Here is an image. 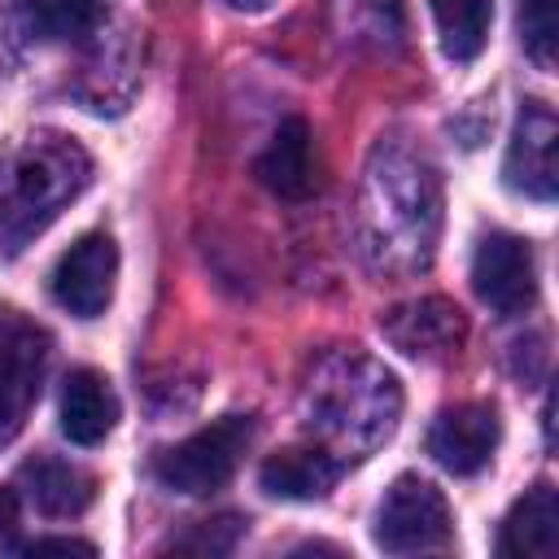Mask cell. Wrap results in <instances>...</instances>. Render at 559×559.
I'll use <instances>...</instances> for the list:
<instances>
[{
	"mask_svg": "<svg viewBox=\"0 0 559 559\" xmlns=\"http://www.w3.org/2000/svg\"><path fill=\"white\" fill-rule=\"evenodd\" d=\"M92 179L87 153L52 131L26 135L0 162V240L22 249L35 231H44Z\"/></svg>",
	"mask_w": 559,
	"mask_h": 559,
	"instance_id": "cell-1",
	"label": "cell"
},
{
	"mask_svg": "<svg viewBox=\"0 0 559 559\" xmlns=\"http://www.w3.org/2000/svg\"><path fill=\"white\" fill-rule=\"evenodd\" d=\"M397 406H402L397 380L367 358H336L306 389L310 424L349 450H367L384 441L397 424Z\"/></svg>",
	"mask_w": 559,
	"mask_h": 559,
	"instance_id": "cell-2",
	"label": "cell"
},
{
	"mask_svg": "<svg viewBox=\"0 0 559 559\" xmlns=\"http://www.w3.org/2000/svg\"><path fill=\"white\" fill-rule=\"evenodd\" d=\"M253 441V419L249 415H223L214 419L210 428L183 437L179 445L162 450L157 463H153V476L175 489V493H214L231 480V472L240 467L245 450Z\"/></svg>",
	"mask_w": 559,
	"mask_h": 559,
	"instance_id": "cell-3",
	"label": "cell"
},
{
	"mask_svg": "<svg viewBox=\"0 0 559 559\" xmlns=\"http://www.w3.org/2000/svg\"><path fill=\"white\" fill-rule=\"evenodd\" d=\"M454 533L445 493L424 476H397L376 511V546L389 555L441 550Z\"/></svg>",
	"mask_w": 559,
	"mask_h": 559,
	"instance_id": "cell-4",
	"label": "cell"
},
{
	"mask_svg": "<svg viewBox=\"0 0 559 559\" xmlns=\"http://www.w3.org/2000/svg\"><path fill=\"white\" fill-rule=\"evenodd\" d=\"M52 341L39 323L22 319L17 310L0 314V445L13 441L39 402V384L48 371Z\"/></svg>",
	"mask_w": 559,
	"mask_h": 559,
	"instance_id": "cell-5",
	"label": "cell"
},
{
	"mask_svg": "<svg viewBox=\"0 0 559 559\" xmlns=\"http://www.w3.org/2000/svg\"><path fill=\"white\" fill-rule=\"evenodd\" d=\"M472 288L498 314H524L537 297L533 245L511 231H489L472 253Z\"/></svg>",
	"mask_w": 559,
	"mask_h": 559,
	"instance_id": "cell-6",
	"label": "cell"
},
{
	"mask_svg": "<svg viewBox=\"0 0 559 559\" xmlns=\"http://www.w3.org/2000/svg\"><path fill=\"white\" fill-rule=\"evenodd\" d=\"M114 280H118V245L105 231H87L79 236L52 266V297L61 310H70L74 319H96L105 314L109 297H114Z\"/></svg>",
	"mask_w": 559,
	"mask_h": 559,
	"instance_id": "cell-7",
	"label": "cell"
},
{
	"mask_svg": "<svg viewBox=\"0 0 559 559\" xmlns=\"http://www.w3.org/2000/svg\"><path fill=\"white\" fill-rule=\"evenodd\" d=\"M555 144H559V127L550 105L528 100L515 118L507 157H502V183L528 201H555Z\"/></svg>",
	"mask_w": 559,
	"mask_h": 559,
	"instance_id": "cell-8",
	"label": "cell"
},
{
	"mask_svg": "<svg viewBox=\"0 0 559 559\" xmlns=\"http://www.w3.org/2000/svg\"><path fill=\"white\" fill-rule=\"evenodd\" d=\"M498 437H502V424H498V411L493 406H485V402H459V406H445L432 419V428H428V454L450 476H476L493 459Z\"/></svg>",
	"mask_w": 559,
	"mask_h": 559,
	"instance_id": "cell-9",
	"label": "cell"
},
{
	"mask_svg": "<svg viewBox=\"0 0 559 559\" xmlns=\"http://www.w3.org/2000/svg\"><path fill=\"white\" fill-rule=\"evenodd\" d=\"M380 332L411 358H445L463 345L467 336V323H463V310L445 297H419V301H406V306H393L384 319H380Z\"/></svg>",
	"mask_w": 559,
	"mask_h": 559,
	"instance_id": "cell-10",
	"label": "cell"
},
{
	"mask_svg": "<svg viewBox=\"0 0 559 559\" xmlns=\"http://www.w3.org/2000/svg\"><path fill=\"white\" fill-rule=\"evenodd\" d=\"M118 424V397L109 380L92 367H79L66 376L61 389V432L74 445H100Z\"/></svg>",
	"mask_w": 559,
	"mask_h": 559,
	"instance_id": "cell-11",
	"label": "cell"
},
{
	"mask_svg": "<svg viewBox=\"0 0 559 559\" xmlns=\"http://www.w3.org/2000/svg\"><path fill=\"white\" fill-rule=\"evenodd\" d=\"M559 546V498L546 480H537L502 520L498 555L507 559H550Z\"/></svg>",
	"mask_w": 559,
	"mask_h": 559,
	"instance_id": "cell-12",
	"label": "cell"
},
{
	"mask_svg": "<svg viewBox=\"0 0 559 559\" xmlns=\"http://www.w3.org/2000/svg\"><path fill=\"white\" fill-rule=\"evenodd\" d=\"M258 179L284 197V201H306L314 192V153H310V127L306 118H284L258 157Z\"/></svg>",
	"mask_w": 559,
	"mask_h": 559,
	"instance_id": "cell-13",
	"label": "cell"
},
{
	"mask_svg": "<svg viewBox=\"0 0 559 559\" xmlns=\"http://www.w3.org/2000/svg\"><path fill=\"white\" fill-rule=\"evenodd\" d=\"M336 476H341V459L323 445H293V450L271 454L258 467L262 489L275 493V498H293V502L323 498L336 485Z\"/></svg>",
	"mask_w": 559,
	"mask_h": 559,
	"instance_id": "cell-14",
	"label": "cell"
},
{
	"mask_svg": "<svg viewBox=\"0 0 559 559\" xmlns=\"http://www.w3.org/2000/svg\"><path fill=\"white\" fill-rule=\"evenodd\" d=\"M22 489L39 515H79L92 502V476L61 459H35L22 467Z\"/></svg>",
	"mask_w": 559,
	"mask_h": 559,
	"instance_id": "cell-15",
	"label": "cell"
},
{
	"mask_svg": "<svg viewBox=\"0 0 559 559\" xmlns=\"http://www.w3.org/2000/svg\"><path fill=\"white\" fill-rule=\"evenodd\" d=\"M432 17H437V35H441L445 57L476 61L485 39H489L493 0H432Z\"/></svg>",
	"mask_w": 559,
	"mask_h": 559,
	"instance_id": "cell-16",
	"label": "cell"
},
{
	"mask_svg": "<svg viewBox=\"0 0 559 559\" xmlns=\"http://www.w3.org/2000/svg\"><path fill=\"white\" fill-rule=\"evenodd\" d=\"M22 17L39 39H83L100 22L96 0H22Z\"/></svg>",
	"mask_w": 559,
	"mask_h": 559,
	"instance_id": "cell-17",
	"label": "cell"
},
{
	"mask_svg": "<svg viewBox=\"0 0 559 559\" xmlns=\"http://www.w3.org/2000/svg\"><path fill=\"white\" fill-rule=\"evenodd\" d=\"M336 17H341V31L349 44H384V39H397L402 31V17H397V0H332Z\"/></svg>",
	"mask_w": 559,
	"mask_h": 559,
	"instance_id": "cell-18",
	"label": "cell"
},
{
	"mask_svg": "<svg viewBox=\"0 0 559 559\" xmlns=\"http://www.w3.org/2000/svg\"><path fill=\"white\" fill-rule=\"evenodd\" d=\"M520 44H524V52H528L542 70L555 66V48H559L555 0H520Z\"/></svg>",
	"mask_w": 559,
	"mask_h": 559,
	"instance_id": "cell-19",
	"label": "cell"
},
{
	"mask_svg": "<svg viewBox=\"0 0 559 559\" xmlns=\"http://www.w3.org/2000/svg\"><path fill=\"white\" fill-rule=\"evenodd\" d=\"M240 520L236 515H223V520H205L197 533H188L183 542H175V550H192V555H227L240 537Z\"/></svg>",
	"mask_w": 559,
	"mask_h": 559,
	"instance_id": "cell-20",
	"label": "cell"
},
{
	"mask_svg": "<svg viewBox=\"0 0 559 559\" xmlns=\"http://www.w3.org/2000/svg\"><path fill=\"white\" fill-rule=\"evenodd\" d=\"M22 555H96V546L79 537H35L22 542Z\"/></svg>",
	"mask_w": 559,
	"mask_h": 559,
	"instance_id": "cell-21",
	"label": "cell"
},
{
	"mask_svg": "<svg viewBox=\"0 0 559 559\" xmlns=\"http://www.w3.org/2000/svg\"><path fill=\"white\" fill-rule=\"evenodd\" d=\"M13 528H17V502H13V493H9V489H0V550L9 546Z\"/></svg>",
	"mask_w": 559,
	"mask_h": 559,
	"instance_id": "cell-22",
	"label": "cell"
},
{
	"mask_svg": "<svg viewBox=\"0 0 559 559\" xmlns=\"http://www.w3.org/2000/svg\"><path fill=\"white\" fill-rule=\"evenodd\" d=\"M231 9H240V13H262V9H271L275 0H227Z\"/></svg>",
	"mask_w": 559,
	"mask_h": 559,
	"instance_id": "cell-23",
	"label": "cell"
}]
</instances>
